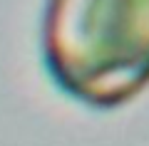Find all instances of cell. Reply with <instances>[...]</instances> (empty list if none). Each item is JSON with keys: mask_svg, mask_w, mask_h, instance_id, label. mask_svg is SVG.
I'll use <instances>...</instances> for the list:
<instances>
[{"mask_svg": "<svg viewBox=\"0 0 149 146\" xmlns=\"http://www.w3.org/2000/svg\"><path fill=\"white\" fill-rule=\"evenodd\" d=\"M40 52L72 102L127 107L149 89V0H45Z\"/></svg>", "mask_w": 149, "mask_h": 146, "instance_id": "cell-1", "label": "cell"}]
</instances>
